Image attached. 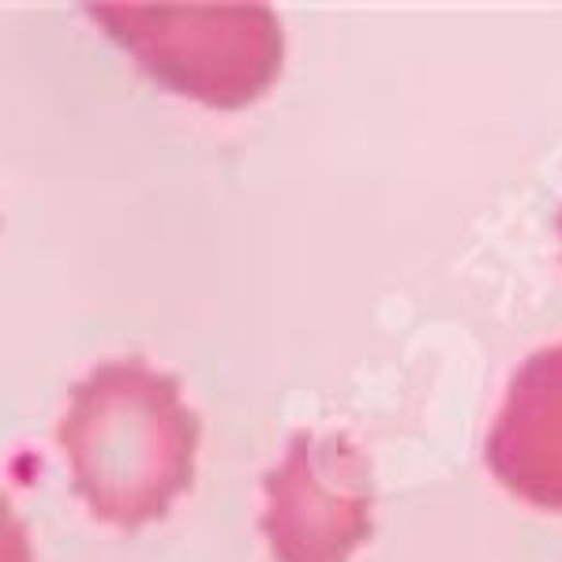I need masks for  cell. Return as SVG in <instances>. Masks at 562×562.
Segmentation results:
<instances>
[{
  "label": "cell",
  "mask_w": 562,
  "mask_h": 562,
  "mask_svg": "<svg viewBox=\"0 0 562 562\" xmlns=\"http://www.w3.org/2000/svg\"><path fill=\"white\" fill-rule=\"evenodd\" d=\"M0 562H34L26 525L20 521L15 506L8 503V495H0Z\"/></svg>",
  "instance_id": "2"
},
{
  "label": "cell",
  "mask_w": 562,
  "mask_h": 562,
  "mask_svg": "<svg viewBox=\"0 0 562 562\" xmlns=\"http://www.w3.org/2000/svg\"><path fill=\"white\" fill-rule=\"evenodd\" d=\"M57 442L71 487L113 525L150 518L184 461V416L169 379L143 360H102L68 390Z\"/></svg>",
  "instance_id": "1"
}]
</instances>
